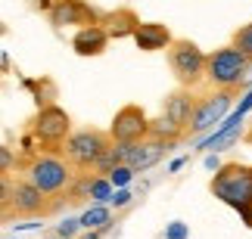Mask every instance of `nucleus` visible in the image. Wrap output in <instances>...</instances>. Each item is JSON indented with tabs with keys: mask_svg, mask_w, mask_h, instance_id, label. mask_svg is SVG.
Masks as SVG:
<instances>
[{
	"mask_svg": "<svg viewBox=\"0 0 252 239\" xmlns=\"http://www.w3.org/2000/svg\"><path fill=\"white\" fill-rule=\"evenodd\" d=\"M212 196L221 199L227 208L243 217V224L252 230V168L246 165H221L212 177Z\"/></svg>",
	"mask_w": 252,
	"mask_h": 239,
	"instance_id": "f257e3e1",
	"label": "nucleus"
},
{
	"mask_svg": "<svg viewBox=\"0 0 252 239\" xmlns=\"http://www.w3.org/2000/svg\"><path fill=\"white\" fill-rule=\"evenodd\" d=\"M246 69H249V56L237 47H221L209 56V81L221 90H230V87H240L246 78Z\"/></svg>",
	"mask_w": 252,
	"mask_h": 239,
	"instance_id": "f03ea898",
	"label": "nucleus"
},
{
	"mask_svg": "<svg viewBox=\"0 0 252 239\" xmlns=\"http://www.w3.org/2000/svg\"><path fill=\"white\" fill-rule=\"evenodd\" d=\"M28 180H32L44 196H56V193H63V189H69L72 171H69L65 161L53 159V156H44V159L32 161V168H28Z\"/></svg>",
	"mask_w": 252,
	"mask_h": 239,
	"instance_id": "7ed1b4c3",
	"label": "nucleus"
},
{
	"mask_svg": "<svg viewBox=\"0 0 252 239\" xmlns=\"http://www.w3.org/2000/svg\"><path fill=\"white\" fill-rule=\"evenodd\" d=\"M168 59H171L174 75H178L184 84L199 81V75L209 69V56L202 53L196 44H190V41H174L171 50H168Z\"/></svg>",
	"mask_w": 252,
	"mask_h": 239,
	"instance_id": "20e7f679",
	"label": "nucleus"
},
{
	"mask_svg": "<svg viewBox=\"0 0 252 239\" xmlns=\"http://www.w3.org/2000/svg\"><path fill=\"white\" fill-rule=\"evenodd\" d=\"M109 149V140L100 131H78L65 140V156H69L78 168H94L96 159Z\"/></svg>",
	"mask_w": 252,
	"mask_h": 239,
	"instance_id": "39448f33",
	"label": "nucleus"
},
{
	"mask_svg": "<svg viewBox=\"0 0 252 239\" xmlns=\"http://www.w3.org/2000/svg\"><path fill=\"white\" fill-rule=\"evenodd\" d=\"M147 133H150V121H147L140 106H125V109L115 112L112 128H109V137L115 143H137Z\"/></svg>",
	"mask_w": 252,
	"mask_h": 239,
	"instance_id": "423d86ee",
	"label": "nucleus"
},
{
	"mask_svg": "<svg viewBox=\"0 0 252 239\" xmlns=\"http://www.w3.org/2000/svg\"><path fill=\"white\" fill-rule=\"evenodd\" d=\"M119 146H122V161L125 165H131L134 171H147L165 156L168 143L150 137V140H137V143H119Z\"/></svg>",
	"mask_w": 252,
	"mask_h": 239,
	"instance_id": "0eeeda50",
	"label": "nucleus"
},
{
	"mask_svg": "<svg viewBox=\"0 0 252 239\" xmlns=\"http://www.w3.org/2000/svg\"><path fill=\"white\" fill-rule=\"evenodd\" d=\"M69 131H72V121H69V115H65V109H60V106H44L41 112H37L34 133L44 143H63V140H69L72 137Z\"/></svg>",
	"mask_w": 252,
	"mask_h": 239,
	"instance_id": "6e6552de",
	"label": "nucleus"
},
{
	"mask_svg": "<svg viewBox=\"0 0 252 239\" xmlns=\"http://www.w3.org/2000/svg\"><path fill=\"white\" fill-rule=\"evenodd\" d=\"M227 112H230V90H218L215 97L202 100L196 106V115H193V121H190V131L193 133H206V131L215 128V124L224 121Z\"/></svg>",
	"mask_w": 252,
	"mask_h": 239,
	"instance_id": "1a4fd4ad",
	"label": "nucleus"
},
{
	"mask_svg": "<svg viewBox=\"0 0 252 239\" xmlns=\"http://www.w3.org/2000/svg\"><path fill=\"white\" fill-rule=\"evenodd\" d=\"M3 196H6V205L16 208V214H37V212H44V205H47V196L32 180H22V184H16V186L3 184Z\"/></svg>",
	"mask_w": 252,
	"mask_h": 239,
	"instance_id": "9d476101",
	"label": "nucleus"
},
{
	"mask_svg": "<svg viewBox=\"0 0 252 239\" xmlns=\"http://www.w3.org/2000/svg\"><path fill=\"white\" fill-rule=\"evenodd\" d=\"M243 115L246 112L243 109H237L234 115H230L221 128L212 133L209 140H202L199 143V149H209V152H221V149H227V146H234V143L240 140V133H243Z\"/></svg>",
	"mask_w": 252,
	"mask_h": 239,
	"instance_id": "9b49d317",
	"label": "nucleus"
},
{
	"mask_svg": "<svg viewBox=\"0 0 252 239\" xmlns=\"http://www.w3.org/2000/svg\"><path fill=\"white\" fill-rule=\"evenodd\" d=\"M106 44H109V31L100 28V25H84L81 31L75 34V41H72V47H75L78 56H100L106 50Z\"/></svg>",
	"mask_w": 252,
	"mask_h": 239,
	"instance_id": "f8f14e48",
	"label": "nucleus"
},
{
	"mask_svg": "<svg viewBox=\"0 0 252 239\" xmlns=\"http://www.w3.org/2000/svg\"><path fill=\"white\" fill-rule=\"evenodd\" d=\"M134 41H137L140 50H162V47H171V34L165 25L159 22H140L137 31H134Z\"/></svg>",
	"mask_w": 252,
	"mask_h": 239,
	"instance_id": "ddd939ff",
	"label": "nucleus"
},
{
	"mask_svg": "<svg viewBox=\"0 0 252 239\" xmlns=\"http://www.w3.org/2000/svg\"><path fill=\"white\" fill-rule=\"evenodd\" d=\"M50 19H53V25H81V22H87V19H94V16L87 13V6H81L78 0H63V3L53 6Z\"/></svg>",
	"mask_w": 252,
	"mask_h": 239,
	"instance_id": "4468645a",
	"label": "nucleus"
},
{
	"mask_svg": "<svg viewBox=\"0 0 252 239\" xmlns=\"http://www.w3.org/2000/svg\"><path fill=\"white\" fill-rule=\"evenodd\" d=\"M165 115L174 121V124H190L193 115H196V103H193L190 93H174V97L165 103Z\"/></svg>",
	"mask_w": 252,
	"mask_h": 239,
	"instance_id": "2eb2a0df",
	"label": "nucleus"
},
{
	"mask_svg": "<svg viewBox=\"0 0 252 239\" xmlns=\"http://www.w3.org/2000/svg\"><path fill=\"white\" fill-rule=\"evenodd\" d=\"M181 124H174L168 115H162L159 121H150V137H156V140H165V143H171V140H178L181 137Z\"/></svg>",
	"mask_w": 252,
	"mask_h": 239,
	"instance_id": "dca6fc26",
	"label": "nucleus"
},
{
	"mask_svg": "<svg viewBox=\"0 0 252 239\" xmlns=\"http://www.w3.org/2000/svg\"><path fill=\"white\" fill-rule=\"evenodd\" d=\"M78 221H81L84 230H103V227L109 224V208H106V205H91Z\"/></svg>",
	"mask_w": 252,
	"mask_h": 239,
	"instance_id": "f3484780",
	"label": "nucleus"
},
{
	"mask_svg": "<svg viewBox=\"0 0 252 239\" xmlns=\"http://www.w3.org/2000/svg\"><path fill=\"white\" fill-rule=\"evenodd\" d=\"M94 199V205H103V202H109L112 199V180L109 177H94V184H91V193H87Z\"/></svg>",
	"mask_w": 252,
	"mask_h": 239,
	"instance_id": "a211bd4d",
	"label": "nucleus"
},
{
	"mask_svg": "<svg viewBox=\"0 0 252 239\" xmlns=\"http://www.w3.org/2000/svg\"><path fill=\"white\" fill-rule=\"evenodd\" d=\"M115 165H122V146H119V143L106 149L103 156L96 159V165H94V168H100V171H106V174H109V171H112Z\"/></svg>",
	"mask_w": 252,
	"mask_h": 239,
	"instance_id": "6ab92c4d",
	"label": "nucleus"
},
{
	"mask_svg": "<svg viewBox=\"0 0 252 239\" xmlns=\"http://www.w3.org/2000/svg\"><path fill=\"white\" fill-rule=\"evenodd\" d=\"M131 177H134V168H131V165H125V161H122V165H115V168L109 171L112 186H119V189L128 186V184H131Z\"/></svg>",
	"mask_w": 252,
	"mask_h": 239,
	"instance_id": "aec40b11",
	"label": "nucleus"
},
{
	"mask_svg": "<svg viewBox=\"0 0 252 239\" xmlns=\"http://www.w3.org/2000/svg\"><path fill=\"white\" fill-rule=\"evenodd\" d=\"M234 47H237V50H243L249 59H252V22L243 25V28H240V31L234 34Z\"/></svg>",
	"mask_w": 252,
	"mask_h": 239,
	"instance_id": "412c9836",
	"label": "nucleus"
},
{
	"mask_svg": "<svg viewBox=\"0 0 252 239\" xmlns=\"http://www.w3.org/2000/svg\"><path fill=\"white\" fill-rule=\"evenodd\" d=\"M190 230H187V224H181V221H174L168 224V230H165V239H187Z\"/></svg>",
	"mask_w": 252,
	"mask_h": 239,
	"instance_id": "4be33fe9",
	"label": "nucleus"
},
{
	"mask_svg": "<svg viewBox=\"0 0 252 239\" xmlns=\"http://www.w3.org/2000/svg\"><path fill=\"white\" fill-rule=\"evenodd\" d=\"M128 202H131V193H128V189H115L112 199H109V205H115V208H125Z\"/></svg>",
	"mask_w": 252,
	"mask_h": 239,
	"instance_id": "5701e85b",
	"label": "nucleus"
},
{
	"mask_svg": "<svg viewBox=\"0 0 252 239\" xmlns=\"http://www.w3.org/2000/svg\"><path fill=\"white\" fill-rule=\"evenodd\" d=\"M78 227H81V221H63V224H60V236H63V239H72Z\"/></svg>",
	"mask_w": 252,
	"mask_h": 239,
	"instance_id": "b1692460",
	"label": "nucleus"
},
{
	"mask_svg": "<svg viewBox=\"0 0 252 239\" xmlns=\"http://www.w3.org/2000/svg\"><path fill=\"white\" fill-rule=\"evenodd\" d=\"M206 168H209V171H218V168H221V161H218L215 156H209V159H206Z\"/></svg>",
	"mask_w": 252,
	"mask_h": 239,
	"instance_id": "393cba45",
	"label": "nucleus"
},
{
	"mask_svg": "<svg viewBox=\"0 0 252 239\" xmlns=\"http://www.w3.org/2000/svg\"><path fill=\"white\" fill-rule=\"evenodd\" d=\"M9 165H13V159H9V149H3V171H9Z\"/></svg>",
	"mask_w": 252,
	"mask_h": 239,
	"instance_id": "a878e982",
	"label": "nucleus"
},
{
	"mask_svg": "<svg viewBox=\"0 0 252 239\" xmlns=\"http://www.w3.org/2000/svg\"><path fill=\"white\" fill-rule=\"evenodd\" d=\"M243 84H252V59H249V69H246V78H243Z\"/></svg>",
	"mask_w": 252,
	"mask_h": 239,
	"instance_id": "bb28decb",
	"label": "nucleus"
},
{
	"mask_svg": "<svg viewBox=\"0 0 252 239\" xmlns=\"http://www.w3.org/2000/svg\"><path fill=\"white\" fill-rule=\"evenodd\" d=\"M81 239H96V233H91V236H81Z\"/></svg>",
	"mask_w": 252,
	"mask_h": 239,
	"instance_id": "cd10ccee",
	"label": "nucleus"
},
{
	"mask_svg": "<svg viewBox=\"0 0 252 239\" xmlns=\"http://www.w3.org/2000/svg\"><path fill=\"white\" fill-rule=\"evenodd\" d=\"M60 239H63V236H60Z\"/></svg>",
	"mask_w": 252,
	"mask_h": 239,
	"instance_id": "c85d7f7f",
	"label": "nucleus"
}]
</instances>
